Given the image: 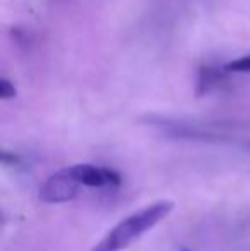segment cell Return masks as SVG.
Masks as SVG:
<instances>
[{
    "instance_id": "obj_1",
    "label": "cell",
    "mask_w": 250,
    "mask_h": 251,
    "mask_svg": "<svg viewBox=\"0 0 250 251\" xmlns=\"http://www.w3.org/2000/svg\"><path fill=\"white\" fill-rule=\"evenodd\" d=\"M175 203L170 200H160L153 205L140 208V210L130 214L124 221H120L113 229L101 238L98 245H94L89 251H122L130 246L134 241L146 234L147 231L160 224L165 217L171 214Z\"/></svg>"
},
{
    "instance_id": "obj_2",
    "label": "cell",
    "mask_w": 250,
    "mask_h": 251,
    "mask_svg": "<svg viewBox=\"0 0 250 251\" xmlns=\"http://www.w3.org/2000/svg\"><path fill=\"white\" fill-rule=\"evenodd\" d=\"M83 186L74 176L72 169L63 168L60 171L50 175L40 186L38 197L43 203H65L74 200L81 193Z\"/></svg>"
},
{
    "instance_id": "obj_3",
    "label": "cell",
    "mask_w": 250,
    "mask_h": 251,
    "mask_svg": "<svg viewBox=\"0 0 250 251\" xmlns=\"http://www.w3.org/2000/svg\"><path fill=\"white\" fill-rule=\"evenodd\" d=\"M70 169L83 188L113 190L122 185V176L111 168L96 164H74Z\"/></svg>"
},
{
    "instance_id": "obj_4",
    "label": "cell",
    "mask_w": 250,
    "mask_h": 251,
    "mask_svg": "<svg viewBox=\"0 0 250 251\" xmlns=\"http://www.w3.org/2000/svg\"><path fill=\"white\" fill-rule=\"evenodd\" d=\"M220 80H221L220 72H216V70L209 69V67L202 69V70H200V77H199L200 93H207V91H209L211 87H214L216 84H220Z\"/></svg>"
},
{
    "instance_id": "obj_5",
    "label": "cell",
    "mask_w": 250,
    "mask_h": 251,
    "mask_svg": "<svg viewBox=\"0 0 250 251\" xmlns=\"http://www.w3.org/2000/svg\"><path fill=\"white\" fill-rule=\"evenodd\" d=\"M224 72H237V74H245L250 72V53L244 55L237 60H231L230 63L224 65Z\"/></svg>"
},
{
    "instance_id": "obj_6",
    "label": "cell",
    "mask_w": 250,
    "mask_h": 251,
    "mask_svg": "<svg viewBox=\"0 0 250 251\" xmlns=\"http://www.w3.org/2000/svg\"><path fill=\"white\" fill-rule=\"evenodd\" d=\"M16 96H17L16 86H14L9 79L2 77V79H0V98H2L3 101H9V100H12V98H16Z\"/></svg>"
},
{
    "instance_id": "obj_7",
    "label": "cell",
    "mask_w": 250,
    "mask_h": 251,
    "mask_svg": "<svg viewBox=\"0 0 250 251\" xmlns=\"http://www.w3.org/2000/svg\"><path fill=\"white\" fill-rule=\"evenodd\" d=\"M180 251H192V250H189V248H182Z\"/></svg>"
}]
</instances>
